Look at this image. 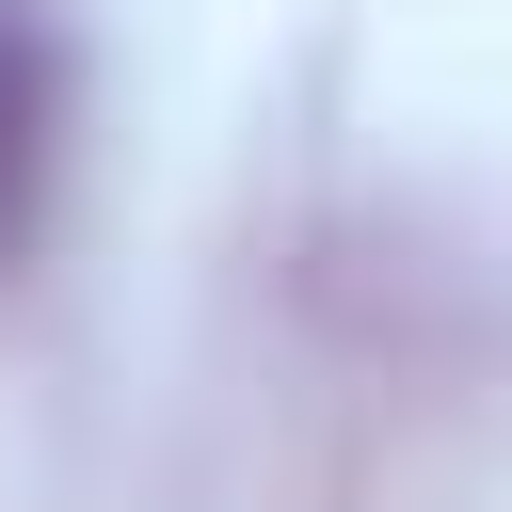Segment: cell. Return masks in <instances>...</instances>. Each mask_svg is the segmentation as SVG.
Listing matches in <instances>:
<instances>
[{
	"instance_id": "cell-1",
	"label": "cell",
	"mask_w": 512,
	"mask_h": 512,
	"mask_svg": "<svg viewBox=\"0 0 512 512\" xmlns=\"http://www.w3.org/2000/svg\"><path fill=\"white\" fill-rule=\"evenodd\" d=\"M32 176H48V48H32V16L0 0V240L32 224Z\"/></svg>"
}]
</instances>
